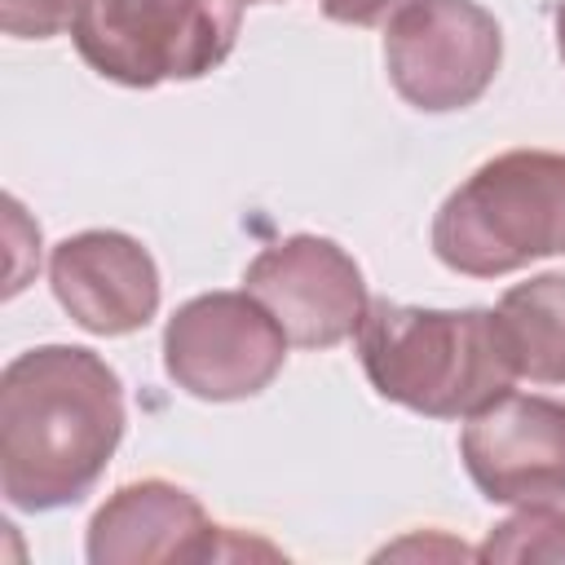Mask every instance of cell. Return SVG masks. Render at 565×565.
<instances>
[{
  "label": "cell",
  "instance_id": "cell-13",
  "mask_svg": "<svg viewBox=\"0 0 565 565\" xmlns=\"http://www.w3.org/2000/svg\"><path fill=\"white\" fill-rule=\"evenodd\" d=\"M84 0H0V26L18 40H53L71 31Z\"/></svg>",
  "mask_w": 565,
  "mask_h": 565
},
{
  "label": "cell",
  "instance_id": "cell-4",
  "mask_svg": "<svg viewBox=\"0 0 565 565\" xmlns=\"http://www.w3.org/2000/svg\"><path fill=\"white\" fill-rule=\"evenodd\" d=\"M247 0H84L71 40L110 84L154 88L163 79H203L238 40Z\"/></svg>",
  "mask_w": 565,
  "mask_h": 565
},
{
  "label": "cell",
  "instance_id": "cell-5",
  "mask_svg": "<svg viewBox=\"0 0 565 565\" xmlns=\"http://www.w3.org/2000/svg\"><path fill=\"white\" fill-rule=\"evenodd\" d=\"M503 62V31L477 0H406L384 26V66L397 97L424 115L486 97Z\"/></svg>",
  "mask_w": 565,
  "mask_h": 565
},
{
  "label": "cell",
  "instance_id": "cell-1",
  "mask_svg": "<svg viewBox=\"0 0 565 565\" xmlns=\"http://www.w3.org/2000/svg\"><path fill=\"white\" fill-rule=\"evenodd\" d=\"M124 384L84 344H35L0 371V494L22 512L75 508L124 441Z\"/></svg>",
  "mask_w": 565,
  "mask_h": 565
},
{
  "label": "cell",
  "instance_id": "cell-12",
  "mask_svg": "<svg viewBox=\"0 0 565 565\" xmlns=\"http://www.w3.org/2000/svg\"><path fill=\"white\" fill-rule=\"evenodd\" d=\"M477 561H565V508L556 503H525L508 521H499Z\"/></svg>",
  "mask_w": 565,
  "mask_h": 565
},
{
  "label": "cell",
  "instance_id": "cell-8",
  "mask_svg": "<svg viewBox=\"0 0 565 565\" xmlns=\"http://www.w3.org/2000/svg\"><path fill=\"white\" fill-rule=\"evenodd\" d=\"M459 459L490 503H561L565 499V402L539 393H503L468 415Z\"/></svg>",
  "mask_w": 565,
  "mask_h": 565
},
{
  "label": "cell",
  "instance_id": "cell-14",
  "mask_svg": "<svg viewBox=\"0 0 565 565\" xmlns=\"http://www.w3.org/2000/svg\"><path fill=\"white\" fill-rule=\"evenodd\" d=\"M402 4L406 0H322V13L344 26H375V22L393 18Z\"/></svg>",
  "mask_w": 565,
  "mask_h": 565
},
{
  "label": "cell",
  "instance_id": "cell-16",
  "mask_svg": "<svg viewBox=\"0 0 565 565\" xmlns=\"http://www.w3.org/2000/svg\"><path fill=\"white\" fill-rule=\"evenodd\" d=\"M247 4H278V0H247Z\"/></svg>",
  "mask_w": 565,
  "mask_h": 565
},
{
  "label": "cell",
  "instance_id": "cell-15",
  "mask_svg": "<svg viewBox=\"0 0 565 565\" xmlns=\"http://www.w3.org/2000/svg\"><path fill=\"white\" fill-rule=\"evenodd\" d=\"M556 53H561V62H565V0L556 4Z\"/></svg>",
  "mask_w": 565,
  "mask_h": 565
},
{
  "label": "cell",
  "instance_id": "cell-2",
  "mask_svg": "<svg viewBox=\"0 0 565 565\" xmlns=\"http://www.w3.org/2000/svg\"><path fill=\"white\" fill-rule=\"evenodd\" d=\"M371 388L428 419H468L516 384L494 309H424L371 300L358 327Z\"/></svg>",
  "mask_w": 565,
  "mask_h": 565
},
{
  "label": "cell",
  "instance_id": "cell-3",
  "mask_svg": "<svg viewBox=\"0 0 565 565\" xmlns=\"http://www.w3.org/2000/svg\"><path fill=\"white\" fill-rule=\"evenodd\" d=\"M433 256L463 278L565 256V154L516 146L486 159L437 207Z\"/></svg>",
  "mask_w": 565,
  "mask_h": 565
},
{
  "label": "cell",
  "instance_id": "cell-10",
  "mask_svg": "<svg viewBox=\"0 0 565 565\" xmlns=\"http://www.w3.org/2000/svg\"><path fill=\"white\" fill-rule=\"evenodd\" d=\"M216 525L203 503L163 477L119 486L88 521L84 556L93 565H150V561H216L225 556Z\"/></svg>",
  "mask_w": 565,
  "mask_h": 565
},
{
  "label": "cell",
  "instance_id": "cell-11",
  "mask_svg": "<svg viewBox=\"0 0 565 565\" xmlns=\"http://www.w3.org/2000/svg\"><path fill=\"white\" fill-rule=\"evenodd\" d=\"M516 380L565 384V274L547 269L508 287L494 305Z\"/></svg>",
  "mask_w": 565,
  "mask_h": 565
},
{
  "label": "cell",
  "instance_id": "cell-6",
  "mask_svg": "<svg viewBox=\"0 0 565 565\" xmlns=\"http://www.w3.org/2000/svg\"><path fill=\"white\" fill-rule=\"evenodd\" d=\"M287 331L243 291H203L163 327V371L199 402H243L265 393L287 362Z\"/></svg>",
  "mask_w": 565,
  "mask_h": 565
},
{
  "label": "cell",
  "instance_id": "cell-7",
  "mask_svg": "<svg viewBox=\"0 0 565 565\" xmlns=\"http://www.w3.org/2000/svg\"><path fill=\"white\" fill-rule=\"evenodd\" d=\"M243 287L278 318L296 349H331L358 335L371 296L362 265L322 234H291L252 256Z\"/></svg>",
  "mask_w": 565,
  "mask_h": 565
},
{
  "label": "cell",
  "instance_id": "cell-9",
  "mask_svg": "<svg viewBox=\"0 0 565 565\" xmlns=\"http://www.w3.org/2000/svg\"><path fill=\"white\" fill-rule=\"evenodd\" d=\"M49 287L75 327L132 335L159 313V265L124 230H84L49 252Z\"/></svg>",
  "mask_w": 565,
  "mask_h": 565
}]
</instances>
